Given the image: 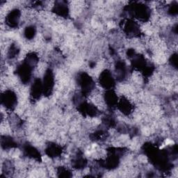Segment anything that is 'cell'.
I'll return each instance as SVG.
<instances>
[{
    "instance_id": "1",
    "label": "cell",
    "mask_w": 178,
    "mask_h": 178,
    "mask_svg": "<svg viewBox=\"0 0 178 178\" xmlns=\"http://www.w3.org/2000/svg\"><path fill=\"white\" fill-rule=\"evenodd\" d=\"M17 98L12 91H5V94L2 95V103H4L7 109H13L15 108Z\"/></svg>"
},
{
    "instance_id": "2",
    "label": "cell",
    "mask_w": 178,
    "mask_h": 178,
    "mask_svg": "<svg viewBox=\"0 0 178 178\" xmlns=\"http://www.w3.org/2000/svg\"><path fill=\"white\" fill-rule=\"evenodd\" d=\"M52 80H53V79H52V76H51V75H50V80H49V82H50V83H52ZM47 83V80H46V82H45V83H45V86H46V87H47V86H48V89H52V86H51L52 85V83H50V85H51V86H50V85H48Z\"/></svg>"
}]
</instances>
